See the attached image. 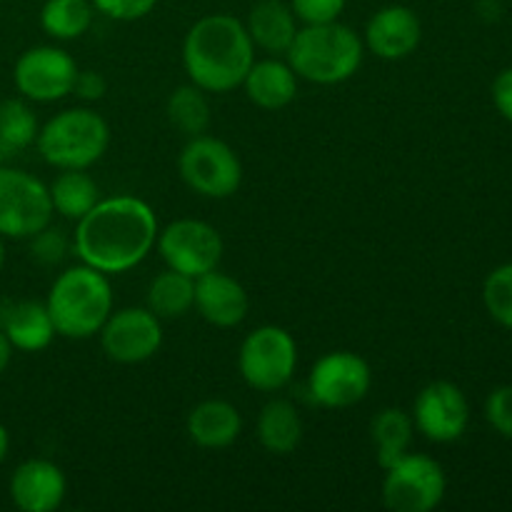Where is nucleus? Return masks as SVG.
<instances>
[{"instance_id":"14","label":"nucleus","mask_w":512,"mask_h":512,"mask_svg":"<svg viewBox=\"0 0 512 512\" xmlns=\"http://www.w3.org/2000/svg\"><path fill=\"white\" fill-rule=\"evenodd\" d=\"M415 430L430 443H455L470 423V403L463 390L450 380H435L418 393L413 405Z\"/></svg>"},{"instance_id":"3","label":"nucleus","mask_w":512,"mask_h":512,"mask_svg":"<svg viewBox=\"0 0 512 512\" xmlns=\"http://www.w3.org/2000/svg\"><path fill=\"white\" fill-rule=\"evenodd\" d=\"M45 308L55 325V335L68 340L93 338L113 313L108 275L85 263L68 268L50 285Z\"/></svg>"},{"instance_id":"7","label":"nucleus","mask_w":512,"mask_h":512,"mask_svg":"<svg viewBox=\"0 0 512 512\" xmlns=\"http://www.w3.org/2000/svg\"><path fill=\"white\" fill-rule=\"evenodd\" d=\"M178 170L183 183L203 198L225 200L238 193L243 183V165L238 153L225 140L213 135H195L180 150Z\"/></svg>"},{"instance_id":"32","label":"nucleus","mask_w":512,"mask_h":512,"mask_svg":"<svg viewBox=\"0 0 512 512\" xmlns=\"http://www.w3.org/2000/svg\"><path fill=\"white\" fill-rule=\"evenodd\" d=\"M348 0H290L295 18L305 25L333 23L343 15Z\"/></svg>"},{"instance_id":"29","label":"nucleus","mask_w":512,"mask_h":512,"mask_svg":"<svg viewBox=\"0 0 512 512\" xmlns=\"http://www.w3.org/2000/svg\"><path fill=\"white\" fill-rule=\"evenodd\" d=\"M483 303L495 323L512 330V263L498 265L485 278Z\"/></svg>"},{"instance_id":"10","label":"nucleus","mask_w":512,"mask_h":512,"mask_svg":"<svg viewBox=\"0 0 512 512\" xmlns=\"http://www.w3.org/2000/svg\"><path fill=\"white\" fill-rule=\"evenodd\" d=\"M373 385V370L368 360L350 350H333L315 360L308 375V393L315 405L328 410L353 408Z\"/></svg>"},{"instance_id":"15","label":"nucleus","mask_w":512,"mask_h":512,"mask_svg":"<svg viewBox=\"0 0 512 512\" xmlns=\"http://www.w3.org/2000/svg\"><path fill=\"white\" fill-rule=\"evenodd\" d=\"M10 500L23 512H53L68 493L65 473L55 463L33 458L20 463L10 475Z\"/></svg>"},{"instance_id":"8","label":"nucleus","mask_w":512,"mask_h":512,"mask_svg":"<svg viewBox=\"0 0 512 512\" xmlns=\"http://www.w3.org/2000/svg\"><path fill=\"white\" fill-rule=\"evenodd\" d=\"M448 490L443 465L423 453H408L385 470L383 505L393 512H430Z\"/></svg>"},{"instance_id":"5","label":"nucleus","mask_w":512,"mask_h":512,"mask_svg":"<svg viewBox=\"0 0 512 512\" xmlns=\"http://www.w3.org/2000/svg\"><path fill=\"white\" fill-rule=\"evenodd\" d=\"M38 153L58 170H88L110 145V125L90 108L55 113L38 133Z\"/></svg>"},{"instance_id":"27","label":"nucleus","mask_w":512,"mask_h":512,"mask_svg":"<svg viewBox=\"0 0 512 512\" xmlns=\"http://www.w3.org/2000/svg\"><path fill=\"white\" fill-rule=\"evenodd\" d=\"M168 113L170 125L175 130H180L188 138H195V135L208 133L210 120H213V113H210V103L205 90H200L198 85H180L170 93L168 98Z\"/></svg>"},{"instance_id":"37","label":"nucleus","mask_w":512,"mask_h":512,"mask_svg":"<svg viewBox=\"0 0 512 512\" xmlns=\"http://www.w3.org/2000/svg\"><path fill=\"white\" fill-rule=\"evenodd\" d=\"M8 450H10V435L8 430H5V425L0 423V465H3V460L8 458Z\"/></svg>"},{"instance_id":"18","label":"nucleus","mask_w":512,"mask_h":512,"mask_svg":"<svg viewBox=\"0 0 512 512\" xmlns=\"http://www.w3.org/2000/svg\"><path fill=\"white\" fill-rule=\"evenodd\" d=\"M255 48L270 55H285L298 35V18L285 0H258L245 20Z\"/></svg>"},{"instance_id":"22","label":"nucleus","mask_w":512,"mask_h":512,"mask_svg":"<svg viewBox=\"0 0 512 512\" xmlns=\"http://www.w3.org/2000/svg\"><path fill=\"white\" fill-rule=\"evenodd\" d=\"M258 440L268 453L290 455L303 440V420L290 400L275 398L258 415Z\"/></svg>"},{"instance_id":"9","label":"nucleus","mask_w":512,"mask_h":512,"mask_svg":"<svg viewBox=\"0 0 512 512\" xmlns=\"http://www.w3.org/2000/svg\"><path fill=\"white\" fill-rule=\"evenodd\" d=\"M50 190L43 180L18 168H0V235L25 240L53 220Z\"/></svg>"},{"instance_id":"19","label":"nucleus","mask_w":512,"mask_h":512,"mask_svg":"<svg viewBox=\"0 0 512 512\" xmlns=\"http://www.w3.org/2000/svg\"><path fill=\"white\" fill-rule=\"evenodd\" d=\"M188 438L198 448L223 450L240 438L243 418L240 410L228 400H203L188 415Z\"/></svg>"},{"instance_id":"24","label":"nucleus","mask_w":512,"mask_h":512,"mask_svg":"<svg viewBox=\"0 0 512 512\" xmlns=\"http://www.w3.org/2000/svg\"><path fill=\"white\" fill-rule=\"evenodd\" d=\"M48 190L55 213L68 220H75V223L85 213H90L100 200V188L93 175L78 168L60 170V175L50 183Z\"/></svg>"},{"instance_id":"20","label":"nucleus","mask_w":512,"mask_h":512,"mask_svg":"<svg viewBox=\"0 0 512 512\" xmlns=\"http://www.w3.org/2000/svg\"><path fill=\"white\" fill-rule=\"evenodd\" d=\"M250 103L263 110H280L298 95V75L288 63L278 58L255 60L243 80Z\"/></svg>"},{"instance_id":"11","label":"nucleus","mask_w":512,"mask_h":512,"mask_svg":"<svg viewBox=\"0 0 512 512\" xmlns=\"http://www.w3.org/2000/svg\"><path fill=\"white\" fill-rule=\"evenodd\" d=\"M155 245L168 268L190 275V278L210 273L223 260V238L205 220H175L160 230Z\"/></svg>"},{"instance_id":"38","label":"nucleus","mask_w":512,"mask_h":512,"mask_svg":"<svg viewBox=\"0 0 512 512\" xmlns=\"http://www.w3.org/2000/svg\"><path fill=\"white\" fill-rule=\"evenodd\" d=\"M5 265V245H3V235H0V270Z\"/></svg>"},{"instance_id":"26","label":"nucleus","mask_w":512,"mask_h":512,"mask_svg":"<svg viewBox=\"0 0 512 512\" xmlns=\"http://www.w3.org/2000/svg\"><path fill=\"white\" fill-rule=\"evenodd\" d=\"M95 8L90 0H45L40 25L55 40H75L93 25Z\"/></svg>"},{"instance_id":"6","label":"nucleus","mask_w":512,"mask_h":512,"mask_svg":"<svg viewBox=\"0 0 512 512\" xmlns=\"http://www.w3.org/2000/svg\"><path fill=\"white\" fill-rule=\"evenodd\" d=\"M298 368V345L280 325H260L245 335L238 353V370L248 388L275 393L293 380Z\"/></svg>"},{"instance_id":"4","label":"nucleus","mask_w":512,"mask_h":512,"mask_svg":"<svg viewBox=\"0 0 512 512\" xmlns=\"http://www.w3.org/2000/svg\"><path fill=\"white\" fill-rule=\"evenodd\" d=\"M363 48V40L353 28L333 20L300 28L285 58L298 78L318 85H338L358 73Z\"/></svg>"},{"instance_id":"12","label":"nucleus","mask_w":512,"mask_h":512,"mask_svg":"<svg viewBox=\"0 0 512 512\" xmlns=\"http://www.w3.org/2000/svg\"><path fill=\"white\" fill-rule=\"evenodd\" d=\"M78 63L55 45H35L25 50L13 70V83L23 98L33 103H55L73 93Z\"/></svg>"},{"instance_id":"31","label":"nucleus","mask_w":512,"mask_h":512,"mask_svg":"<svg viewBox=\"0 0 512 512\" xmlns=\"http://www.w3.org/2000/svg\"><path fill=\"white\" fill-rule=\"evenodd\" d=\"M485 420L500 438L512 440V385H498L485 400Z\"/></svg>"},{"instance_id":"1","label":"nucleus","mask_w":512,"mask_h":512,"mask_svg":"<svg viewBox=\"0 0 512 512\" xmlns=\"http://www.w3.org/2000/svg\"><path fill=\"white\" fill-rule=\"evenodd\" d=\"M158 218L145 200L115 195L98 200L75 228V253L105 275L128 273L143 263L158 240Z\"/></svg>"},{"instance_id":"2","label":"nucleus","mask_w":512,"mask_h":512,"mask_svg":"<svg viewBox=\"0 0 512 512\" xmlns=\"http://www.w3.org/2000/svg\"><path fill=\"white\" fill-rule=\"evenodd\" d=\"M255 63V45L243 20L215 13L200 18L183 40V65L190 83L205 93L240 88Z\"/></svg>"},{"instance_id":"17","label":"nucleus","mask_w":512,"mask_h":512,"mask_svg":"<svg viewBox=\"0 0 512 512\" xmlns=\"http://www.w3.org/2000/svg\"><path fill=\"white\" fill-rule=\"evenodd\" d=\"M195 308L215 328H235L248 315L250 298L238 280L215 268L195 278Z\"/></svg>"},{"instance_id":"25","label":"nucleus","mask_w":512,"mask_h":512,"mask_svg":"<svg viewBox=\"0 0 512 512\" xmlns=\"http://www.w3.org/2000/svg\"><path fill=\"white\" fill-rule=\"evenodd\" d=\"M148 310L158 318H183L195 308V278L168 268L148 285Z\"/></svg>"},{"instance_id":"34","label":"nucleus","mask_w":512,"mask_h":512,"mask_svg":"<svg viewBox=\"0 0 512 512\" xmlns=\"http://www.w3.org/2000/svg\"><path fill=\"white\" fill-rule=\"evenodd\" d=\"M108 90L103 73L98 70H78V78H75L73 93L83 100H100Z\"/></svg>"},{"instance_id":"35","label":"nucleus","mask_w":512,"mask_h":512,"mask_svg":"<svg viewBox=\"0 0 512 512\" xmlns=\"http://www.w3.org/2000/svg\"><path fill=\"white\" fill-rule=\"evenodd\" d=\"M493 103L495 110L512 123V68H505L493 80Z\"/></svg>"},{"instance_id":"13","label":"nucleus","mask_w":512,"mask_h":512,"mask_svg":"<svg viewBox=\"0 0 512 512\" xmlns=\"http://www.w3.org/2000/svg\"><path fill=\"white\" fill-rule=\"evenodd\" d=\"M98 335L103 353L120 365L145 363L163 345L160 318L148 308L113 310Z\"/></svg>"},{"instance_id":"21","label":"nucleus","mask_w":512,"mask_h":512,"mask_svg":"<svg viewBox=\"0 0 512 512\" xmlns=\"http://www.w3.org/2000/svg\"><path fill=\"white\" fill-rule=\"evenodd\" d=\"M0 330L8 335L13 348L23 353H40L55 338V325L48 308L38 300H20V303L8 305Z\"/></svg>"},{"instance_id":"30","label":"nucleus","mask_w":512,"mask_h":512,"mask_svg":"<svg viewBox=\"0 0 512 512\" xmlns=\"http://www.w3.org/2000/svg\"><path fill=\"white\" fill-rule=\"evenodd\" d=\"M30 253L40 265H58L68 255V235L65 230L45 225L40 233L30 238Z\"/></svg>"},{"instance_id":"23","label":"nucleus","mask_w":512,"mask_h":512,"mask_svg":"<svg viewBox=\"0 0 512 512\" xmlns=\"http://www.w3.org/2000/svg\"><path fill=\"white\" fill-rule=\"evenodd\" d=\"M415 423L413 415L400 408H383L370 423V438L375 443L378 453V465L388 470L390 465L398 463L403 455L410 453L413 445Z\"/></svg>"},{"instance_id":"16","label":"nucleus","mask_w":512,"mask_h":512,"mask_svg":"<svg viewBox=\"0 0 512 512\" xmlns=\"http://www.w3.org/2000/svg\"><path fill=\"white\" fill-rule=\"evenodd\" d=\"M423 25L408 5H385L365 25V45L383 60H403L418 50Z\"/></svg>"},{"instance_id":"33","label":"nucleus","mask_w":512,"mask_h":512,"mask_svg":"<svg viewBox=\"0 0 512 512\" xmlns=\"http://www.w3.org/2000/svg\"><path fill=\"white\" fill-rule=\"evenodd\" d=\"M90 3L105 18L120 20V23H133V20H140L153 13L158 0H90Z\"/></svg>"},{"instance_id":"28","label":"nucleus","mask_w":512,"mask_h":512,"mask_svg":"<svg viewBox=\"0 0 512 512\" xmlns=\"http://www.w3.org/2000/svg\"><path fill=\"white\" fill-rule=\"evenodd\" d=\"M38 115L25 100L8 98L0 103V148L23 150L38 140Z\"/></svg>"},{"instance_id":"36","label":"nucleus","mask_w":512,"mask_h":512,"mask_svg":"<svg viewBox=\"0 0 512 512\" xmlns=\"http://www.w3.org/2000/svg\"><path fill=\"white\" fill-rule=\"evenodd\" d=\"M13 343H10L8 340V335L3 333V330H0V375L5 373V370H8V365H10V360H13Z\"/></svg>"}]
</instances>
